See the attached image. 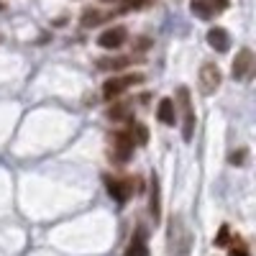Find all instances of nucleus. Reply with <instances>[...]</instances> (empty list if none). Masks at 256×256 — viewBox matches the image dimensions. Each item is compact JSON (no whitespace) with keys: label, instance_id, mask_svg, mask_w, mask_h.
Returning <instances> with one entry per match:
<instances>
[{"label":"nucleus","instance_id":"f257e3e1","mask_svg":"<svg viewBox=\"0 0 256 256\" xmlns=\"http://www.w3.org/2000/svg\"><path fill=\"white\" fill-rule=\"evenodd\" d=\"M144 82V74H126V77H110L108 82L102 84V98L105 100H116L123 90H128L131 84Z\"/></svg>","mask_w":256,"mask_h":256},{"label":"nucleus","instance_id":"f03ea898","mask_svg":"<svg viewBox=\"0 0 256 256\" xmlns=\"http://www.w3.org/2000/svg\"><path fill=\"white\" fill-rule=\"evenodd\" d=\"M220 82H223V74L218 70V64L205 62L202 67H200V92L202 95H212V92L220 88Z\"/></svg>","mask_w":256,"mask_h":256},{"label":"nucleus","instance_id":"7ed1b4c3","mask_svg":"<svg viewBox=\"0 0 256 256\" xmlns=\"http://www.w3.org/2000/svg\"><path fill=\"white\" fill-rule=\"evenodd\" d=\"M177 98H180L182 116H184L182 138H184V141H192V134H195V110H192V102H190V90H187V88H180V90H177Z\"/></svg>","mask_w":256,"mask_h":256},{"label":"nucleus","instance_id":"20e7f679","mask_svg":"<svg viewBox=\"0 0 256 256\" xmlns=\"http://www.w3.org/2000/svg\"><path fill=\"white\" fill-rule=\"evenodd\" d=\"M251 70H254V52L251 49H241L236 54V62H233V80L244 82L246 77H251Z\"/></svg>","mask_w":256,"mask_h":256},{"label":"nucleus","instance_id":"39448f33","mask_svg":"<svg viewBox=\"0 0 256 256\" xmlns=\"http://www.w3.org/2000/svg\"><path fill=\"white\" fill-rule=\"evenodd\" d=\"M228 8V0H192V13L200 18H212Z\"/></svg>","mask_w":256,"mask_h":256},{"label":"nucleus","instance_id":"423d86ee","mask_svg":"<svg viewBox=\"0 0 256 256\" xmlns=\"http://www.w3.org/2000/svg\"><path fill=\"white\" fill-rule=\"evenodd\" d=\"M126 38H128V31H126L123 26H113V28H108V31L100 34L98 44H100L102 49H118V46L126 44Z\"/></svg>","mask_w":256,"mask_h":256},{"label":"nucleus","instance_id":"0eeeda50","mask_svg":"<svg viewBox=\"0 0 256 256\" xmlns=\"http://www.w3.org/2000/svg\"><path fill=\"white\" fill-rule=\"evenodd\" d=\"M105 184H108V192L116 202H126L134 192V184L126 180H116V177H105Z\"/></svg>","mask_w":256,"mask_h":256},{"label":"nucleus","instance_id":"6e6552de","mask_svg":"<svg viewBox=\"0 0 256 256\" xmlns=\"http://www.w3.org/2000/svg\"><path fill=\"white\" fill-rule=\"evenodd\" d=\"M131 152H134V138H131V134H128V131L116 134V136H113V154H116L118 159H128V156H131Z\"/></svg>","mask_w":256,"mask_h":256},{"label":"nucleus","instance_id":"1a4fd4ad","mask_svg":"<svg viewBox=\"0 0 256 256\" xmlns=\"http://www.w3.org/2000/svg\"><path fill=\"white\" fill-rule=\"evenodd\" d=\"M208 44L216 49V52H228V46H230V36H228V31L226 28H220V26H212L210 31H208Z\"/></svg>","mask_w":256,"mask_h":256},{"label":"nucleus","instance_id":"9d476101","mask_svg":"<svg viewBox=\"0 0 256 256\" xmlns=\"http://www.w3.org/2000/svg\"><path fill=\"white\" fill-rule=\"evenodd\" d=\"M156 118L164 123V126H174V102L172 98H164L156 108Z\"/></svg>","mask_w":256,"mask_h":256},{"label":"nucleus","instance_id":"9b49d317","mask_svg":"<svg viewBox=\"0 0 256 256\" xmlns=\"http://www.w3.org/2000/svg\"><path fill=\"white\" fill-rule=\"evenodd\" d=\"M102 13L100 10H92V8H88V10H84L82 13V26L84 28H90V26H98V24H102Z\"/></svg>","mask_w":256,"mask_h":256},{"label":"nucleus","instance_id":"f8f14e48","mask_svg":"<svg viewBox=\"0 0 256 256\" xmlns=\"http://www.w3.org/2000/svg\"><path fill=\"white\" fill-rule=\"evenodd\" d=\"M98 67L100 70H123V67H128V59L126 56H118V59H98Z\"/></svg>","mask_w":256,"mask_h":256},{"label":"nucleus","instance_id":"ddd939ff","mask_svg":"<svg viewBox=\"0 0 256 256\" xmlns=\"http://www.w3.org/2000/svg\"><path fill=\"white\" fill-rule=\"evenodd\" d=\"M131 138H134V144L144 146V144L148 141V131H146V126H141V123H134V126H131Z\"/></svg>","mask_w":256,"mask_h":256},{"label":"nucleus","instance_id":"4468645a","mask_svg":"<svg viewBox=\"0 0 256 256\" xmlns=\"http://www.w3.org/2000/svg\"><path fill=\"white\" fill-rule=\"evenodd\" d=\"M152 216H154V220H159V182H156V177H152Z\"/></svg>","mask_w":256,"mask_h":256},{"label":"nucleus","instance_id":"2eb2a0df","mask_svg":"<svg viewBox=\"0 0 256 256\" xmlns=\"http://www.w3.org/2000/svg\"><path fill=\"white\" fill-rule=\"evenodd\" d=\"M123 256H148V246L144 244V238H136L131 246H128V251Z\"/></svg>","mask_w":256,"mask_h":256},{"label":"nucleus","instance_id":"dca6fc26","mask_svg":"<svg viewBox=\"0 0 256 256\" xmlns=\"http://www.w3.org/2000/svg\"><path fill=\"white\" fill-rule=\"evenodd\" d=\"M244 159H246V152H244V148H241L238 154H230V164H233V166H244Z\"/></svg>","mask_w":256,"mask_h":256},{"label":"nucleus","instance_id":"f3484780","mask_svg":"<svg viewBox=\"0 0 256 256\" xmlns=\"http://www.w3.org/2000/svg\"><path fill=\"white\" fill-rule=\"evenodd\" d=\"M128 108H110V118H116V120H120V118H128Z\"/></svg>","mask_w":256,"mask_h":256},{"label":"nucleus","instance_id":"a211bd4d","mask_svg":"<svg viewBox=\"0 0 256 256\" xmlns=\"http://www.w3.org/2000/svg\"><path fill=\"white\" fill-rule=\"evenodd\" d=\"M226 241H228V226H223V228H220L218 238H216V246H226Z\"/></svg>","mask_w":256,"mask_h":256},{"label":"nucleus","instance_id":"6ab92c4d","mask_svg":"<svg viewBox=\"0 0 256 256\" xmlns=\"http://www.w3.org/2000/svg\"><path fill=\"white\" fill-rule=\"evenodd\" d=\"M233 246H236V244H233ZM230 256H248V251H246V246L238 241V246H236V248H230Z\"/></svg>","mask_w":256,"mask_h":256},{"label":"nucleus","instance_id":"aec40b11","mask_svg":"<svg viewBox=\"0 0 256 256\" xmlns=\"http://www.w3.org/2000/svg\"><path fill=\"white\" fill-rule=\"evenodd\" d=\"M0 10H3V3H0Z\"/></svg>","mask_w":256,"mask_h":256},{"label":"nucleus","instance_id":"412c9836","mask_svg":"<svg viewBox=\"0 0 256 256\" xmlns=\"http://www.w3.org/2000/svg\"><path fill=\"white\" fill-rule=\"evenodd\" d=\"M108 3H110V0H108Z\"/></svg>","mask_w":256,"mask_h":256}]
</instances>
